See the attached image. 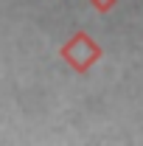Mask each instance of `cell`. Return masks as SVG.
I'll use <instances>...</instances> for the list:
<instances>
[{"instance_id":"2","label":"cell","mask_w":143,"mask_h":146,"mask_svg":"<svg viewBox=\"0 0 143 146\" xmlns=\"http://www.w3.org/2000/svg\"><path fill=\"white\" fill-rule=\"evenodd\" d=\"M93 3H95L98 9H107V6H109V3H112V0H93Z\"/></svg>"},{"instance_id":"1","label":"cell","mask_w":143,"mask_h":146,"mask_svg":"<svg viewBox=\"0 0 143 146\" xmlns=\"http://www.w3.org/2000/svg\"><path fill=\"white\" fill-rule=\"evenodd\" d=\"M98 54H101V51H98V45H95L84 31H81V34H76L70 42L62 48V56L68 59V65H70L73 70H79V73L87 70L90 65L98 59Z\"/></svg>"}]
</instances>
